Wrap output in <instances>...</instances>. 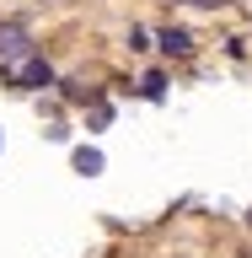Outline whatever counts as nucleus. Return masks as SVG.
I'll list each match as a JSON object with an SVG mask.
<instances>
[{"label": "nucleus", "instance_id": "obj_1", "mask_svg": "<svg viewBox=\"0 0 252 258\" xmlns=\"http://www.w3.org/2000/svg\"><path fill=\"white\" fill-rule=\"evenodd\" d=\"M27 54H32L27 22H0V59H27Z\"/></svg>", "mask_w": 252, "mask_h": 258}, {"label": "nucleus", "instance_id": "obj_6", "mask_svg": "<svg viewBox=\"0 0 252 258\" xmlns=\"http://www.w3.org/2000/svg\"><path fill=\"white\" fill-rule=\"evenodd\" d=\"M247 221H252V210H247Z\"/></svg>", "mask_w": 252, "mask_h": 258}, {"label": "nucleus", "instance_id": "obj_4", "mask_svg": "<svg viewBox=\"0 0 252 258\" xmlns=\"http://www.w3.org/2000/svg\"><path fill=\"white\" fill-rule=\"evenodd\" d=\"M140 92L150 97V102H161V97H166V76H161V70H150V76L140 81Z\"/></svg>", "mask_w": 252, "mask_h": 258}, {"label": "nucleus", "instance_id": "obj_5", "mask_svg": "<svg viewBox=\"0 0 252 258\" xmlns=\"http://www.w3.org/2000/svg\"><path fill=\"white\" fill-rule=\"evenodd\" d=\"M177 6H204V11H215V6H225V0H177Z\"/></svg>", "mask_w": 252, "mask_h": 258}, {"label": "nucleus", "instance_id": "obj_2", "mask_svg": "<svg viewBox=\"0 0 252 258\" xmlns=\"http://www.w3.org/2000/svg\"><path fill=\"white\" fill-rule=\"evenodd\" d=\"M156 43L166 48L172 59H188V54H193V38H188V27H161V38H156Z\"/></svg>", "mask_w": 252, "mask_h": 258}, {"label": "nucleus", "instance_id": "obj_3", "mask_svg": "<svg viewBox=\"0 0 252 258\" xmlns=\"http://www.w3.org/2000/svg\"><path fill=\"white\" fill-rule=\"evenodd\" d=\"M75 172L80 177H97V172H102V151H97V145H75Z\"/></svg>", "mask_w": 252, "mask_h": 258}]
</instances>
